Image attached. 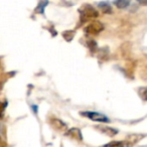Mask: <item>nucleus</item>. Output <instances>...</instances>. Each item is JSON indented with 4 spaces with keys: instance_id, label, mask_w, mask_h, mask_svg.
<instances>
[{
    "instance_id": "3",
    "label": "nucleus",
    "mask_w": 147,
    "mask_h": 147,
    "mask_svg": "<svg viewBox=\"0 0 147 147\" xmlns=\"http://www.w3.org/2000/svg\"><path fill=\"white\" fill-rule=\"evenodd\" d=\"M81 114L83 116L87 117V118L91 119L93 121H96V122H103V123H107L109 122V118L106 117L105 115L101 114L98 112H82Z\"/></svg>"
},
{
    "instance_id": "2",
    "label": "nucleus",
    "mask_w": 147,
    "mask_h": 147,
    "mask_svg": "<svg viewBox=\"0 0 147 147\" xmlns=\"http://www.w3.org/2000/svg\"><path fill=\"white\" fill-rule=\"evenodd\" d=\"M104 29V25H103L102 22L100 21H92L91 23H89L86 27H85V32L88 33V34L91 35H96L99 34L101 31Z\"/></svg>"
},
{
    "instance_id": "12",
    "label": "nucleus",
    "mask_w": 147,
    "mask_h": 147,
    "mask_svg": "<svg viewBox=\"0 0 147 147\" xmlns=\"http://www.w3.org/2000/svg\"><path fill=\"white\" fill-rule=\"evenodd\" d=\"M0 147H5L4 142H3V140L1 138H0Z\"/></svg>"
},
{
    "instance_id": "7",
    "label": "nucleus",
    "mask_w": 147,
    "mask_h": 147,
    "mask_svg": "<svg viewBox=\"0 0 147 147\" xmlns=\"http://www.w3.org/2000/svg\"><path fill=\"white\" fill-rule=\"evenodd\" d=\"M130 143L127 141H112L108 144L104 145V147H129Z\"/></svg>"
},
{
    "instance_id": "8",
    "label": "nucleus",
    "mask_w": 147,
    "mask_h": 147,
    "mask_svg": "<svg viewBox=\"0 0 147 147\" xmlns=\"http://www.w3.org/2000/svg\"><path fill=\"white\" fill-rule=\"evenodd\" d=\"M98 6L101 8V10L105 13H110L112 11V8H111V5L109 4L108 2H100L98 3Z\"/></svg>"
},
{
    "instance_id": "5",
    "label": "nucleus",
    "mask_w": 147,
    "mask_h": 147,
    "mask_svg": "<svg viewBox=\"0 0 147 147\" xmlns=\"http://www.w3.org/2000/svg\"><path fill=\"white\" fill-rule=\"evenodd\" d=\"M97 129L99 131H101L102 133L104 134L108 135V136H114L118 133V130L117 129H114V128H111V127H108V126H103V125H99L97 126Z\"/></svg>"
},
{
    "instance_id": "6",
    "label": "nucleus",
    "mask_w": 147,
    "mask_h": 147,
    "mask_svg": "<svg viewBox=\"0 0 147 147\" xmlns=\"http://www.w3.org/2000/svg\"><path fill=\"white\" fill-rule=\"evenodd\" d=\"M67 136H69L71 138H75L77 140H82V133L78 128H73L67 130V132L65 133Z\"/></svg>"
},
{
    "instance_id": "1",
    "label": "nucleus",
    "mask_w": 147,
    "mask_h": 147,
    "mask_svg": "<svg viewBox=\"0 0 147 147\" xmlns=\"http://www.w3.org/2000/svg\"><path fill=\"white\" fill-rule=\"evenodd\" d=\"M80 13L82 15V19L83 20H87V19H91V18H96L99 15L98 11L94 8L91 5H84L82 7V9L80 10Z\"/></svg>"
},
{
    "instance_id": "9",
    "label": "nucleus",
    "mask_w": 147,
    "mask_h": 147,
    "mask_svg": "<svg viewBox=\"0 0 147 147\" xmlns=\"http://www.w3.org/2000/svg\"><path fill=\"white\" fill-rule=\"evenodd\" d=\"M114 4L116 5L118 8L124 9V8H126V7L129 6L130 2H129V1H126V0H120V1H115Z\"/></svg>"
},
{
    "instance_id": "11",
    "label": "nucleus",
    "mask_w": 147,
    "mask_h": 147,
    "mask_svg": "<svg viewBox=\"0 0 147 147\" xmlns=\"http://www.w3.org/2000/svg\"><path fill=\"white\" fill-rule=\"evenodd\" d=\"M4 104L2 102H0V117H2L3 112H4Z\"/></svg>"
},
{
    "instance_id": "4",
    "label": "nucleus",
    "mask_w": 147,
    "mask_h": 147,
    "mask_svg": "<svg viewBox=\"0 0 147 147\" xmlns=\"http://www.w3.org/2000/svg\"><path fill=\"white\" fill-rule=\"evenodd\" d=\"M49 123H51V127H53L55 130L57 131H59V132H67V124L63 122L61 120L59 119H57V118H51L49 120Z\"/></svg>"
},
{
    "instance_id": "10",
    "label": "nucleus",
    "mask_w": 147,
    "mask_h": 147,
    "mask_svg": "<svg viewBox=\"0 0 147 147\" xmlns=\"http://www.w3.org/2000/svg\"><path fill=\"white\" fill-rule=\"evenodd\" d=\"M140 95L144 100L147 101V89H142V90L140 91Z\"/></svg>"
}]
</instances>
